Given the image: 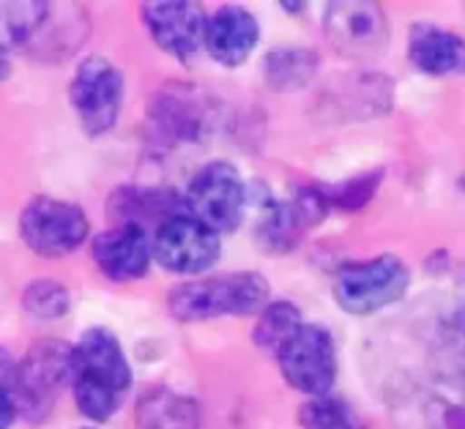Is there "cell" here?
<instances>
[{
  "label": "cell",
  "instance_id": "603a6c76",
  "mask_svg": "<svg viewBox=\"0 0 465 429\" xmlns=\"http://www.w3.org/2000/svg\"><path fill=\"white\" fill-rule=\"evenodd\" d=\"M299 421L304 429H361L348 405L331 396H315L302 405Z\"/></svg>",
  "mask_w": 465,
  "mask_h": 429
},
{
  "label": "cell",
  "instance_id": "8fae6325",
  "mask_svg": "<svg viewBox=\"0 0 465 429\" xmlns=\"http://www.w3.org/2000/svg\"><path fill=\"white\" fill-rule=\"evenodd\" d=\"M326 36L348 58H372L386 47V15L375 4H334L326 9Z\"/></svg>",
  "mask_w": 465,
  "mask_h": 429
},
{
  "label": "cell",
  "instance_id": "5bb4252c",
  "mask_svg": "<svg viewBox=\"0 0 465 429\" xmlns=\"http://www.w3.org/2000/svg\"><path fill=\"white\" fill-rule=\"evenodd\" d=\"M258 20L242 6H222L205 25V50L222 66H242L258 44Z\"/></svg>",
  "mask_w": 465,
  "mask_h": 429
},
{
  "label": "cell",
  "instance_id": "4316f807",
  "mask_svg": "<svg viewBox=\"0 0 465 429\" xmlns=\"http://www.w3.org/2000/svg\"><path fill=\"white\" fill-rule=\"evenodd\" d=\"M83 429H91V426H83Z\"/></svg>",
  "mask_w": 465,
  "mask_h": 429
},
{
  "label": "cell",
  "instance_id": "6da1fadb",
  "mask_svg": "<svg viewBox=\"0 0 465 429\" xmlns=\"http://www.w3.org/2000/svg\"><path fill=\"white\" fill-rule=\"evenodd\" d=\"M132 385V369L118 336L107 328H88L74 345L72 391L80 413L91 421H110Z\"/></svg>",
  "mask_w": 465,
  "mask_h": 429
},
{
  "label": "cell",
  "instance_id": "7a4b0ae2",
  "mask_svg": "<svg viewBox=\"0 0 465 429\" xmlns=\"http://www.w3.org/2000/svg\"><path fill=\"white\" fill-rule=\"evenodd\" d=\"M269 301V282L261 274H222L200 282L178 285L167 296V309L181 323L213 320V317H242L263 312Z\"/></svg>",
  "mask_w": 465,
  "mask_h": 429
},
{
  "label": "cell",
  "instance_id": "9a60e30c",
  "mask_svg": "<svg viewBox=\"0 0 465 429\" xmlns=\"http://www.w3.org/2000/svg\"><path fill=\"white\" fill-rule=\"evenodd\" d=\"M405 429H465V380H440L402 410Z\"/></svg>",
  "mask_w": 465,
  "mask_h": 429
},
{
  "label": "cell",
  "instance_id": "7c38bea8",
  "mask_svg": "<svg viewBox=\"0 0 465 429\" xmlns=\"http://www.w3.org/2000/svg\"><path fill=\"white\" fill-rule=\"evenodd\" d=\"M143 23L151 39L175 58H192L205 44V12L189 0H164V4H145Z\"/></svg>",
  "mask_w": 465,
  "mask_h": 429
},
{
  "label": "cell",
  "instance_id": "2e32d148",
  "mask_svg": "<svg viewBox=\"0 0 465 429\" xmlns=\"http://www.w3.org/2000/svg\"><path fill=\"white\" fill-rule=\"evenodd\" d=\"M411 63L432 77H449L465 72V42L438 25L421 23L411 31L408 42Z\"/></svg>",
  "mask_w": 465,
  "mask_h": 429
},
{
  "label": "cell",
  "instance_id": "d4e9b609",
  "mask_svg": "<svg viewBox=\"0 0 465 429\" xmlns=\"http://www.w3.org/2000/svg\"><path fill=\"white\" fill-rule=\"evenodd\" d=\"M378 180H381V172L375 175H361L356 180H348L337 189H329L323 191L326 202L329 205H345V208H353V205H361L372 197V191L378 189Z\"/></svg>",
  "mask_w": 465,
  "mask_h": 429
},
{
  "label": "cell",
  "instance_id": "5b68a950",
  "mask_svg": "<svg viewBox=\"0 0 465 429\" xmlns=\"http://www.w3.org/2000/svg\"><path fill=\"white\" fill-rule=\"evenodd\" d=\"M69 102L85 134H107L115 126L124 102V77L118 66L102 55L85 58L69 83Z\"/></svg>",
  "mask_w": 465,
  "mask_h": 429
},
{
  "label": "cell",
  "instance_id": "ba28073f",
  "mask_svg": "<svg viewBox=\"0 0 465 429\" xmlns=\"http://www.w3.org/2000/svg\"><path fill=\"white\" fill-rule=\"evenodd\" d=\"M153 258L173 274H200L211 268L222 252L219 233L205 228L189 213H175L153 233Z\"/></svg>",
  "mask_w": 465,
  "mask_h": 429
},
{
  "label": "cell",
  "instance_id": "30bf717a",
  "mask_svg": "<svg viewBox=\"0 0 465 429\" xmlns=\"http://www.w3.org/2000/svg\"><path fill=\"white\" fill-rule=\"evenodd\" d=\"M211 99L194 85H167L162 88L148 110L151 137L162 145L197 142L211 123Z\"/></svg>",
  "mask_w": 465,
  "mask_h": 429
},
{
  "label": "cell",
  "instance_id": "484cf974",
  "mask_svg": "<svg viewBox=\"0 0 465 429\" xmlns=\"http://www.w3.org/2000/svg\"><path fill=\"white\" fill-rule=\"evenodd\" d=\"M12 74V63H9V55L6 50H0V80H6Z\"/></svg>",
  "mask_w": 465,
  "mask_h": 429
},
{
  "label": "cell",
  "instance_id": "3957f363",
  "mask_svg": "<svg viewBox=\"0 0 465 429\" xmlns=\"http://www.w3.org/2000/svg\"><path fill=\"white\" fill-rule=\"evenodd\" d=\"M408 266L394 255L348 263L334 277L337 304L351 315H375L408 293Z\"/></svg>",
  "mask_w": 465,
  "mask_h": 429
},
{
  "label": "cell",
  "instance_id": "44dd1931",
  "mask_svg": "<svg viewBox=\"0 0 465 429\" xmlns=\"http://www.w3.org/2000/svg\"><path fill=\"white\" fill-rule=\"evenodd\" d=\"M318 72V55L310 50L288 47L277 50L266 58V83L274 91H296L304 88Z\"/></svg>",
  "mask_w": 465,
  "mask_h": 429
},
{
  "label": "cell",
  "instance_id": "277c9868",
  "mask_svg": "<svg viewBox=\"0 0 465 429\" xmlns=\"http://www.w3.org/2000/svg\"><path fill=\"white\" fill-rule=\"evenodd\" d=\"M88 217L74 202L39 194L20 213V236L42 258H66L88 239Z\"/></svg>",
  "mask_w": 465,
  "mask_h": 429
},
{
  "label": "cell",
  "instance_id": "4fadbf2b",
  "mask_svg": "<svg viewBox=\"0 0 465 429\" xmlns=\"http://www.w3.org/2000/svg\"><path fill=\"white\" fill-rule=\"evenodd\" d=\"M96 268L113 282H132L148 274L153 247L148 233L137 225H115L99 233L91 244Z\"/></svg>",
  "mask_w": 465,
  "mask_h": 429
},
{
  "label": "cell",
  "instance_id": "ac0fdd59",
  "mask_svg": "<svg viewBox=\"0 0 465 429\" xmlns=\"http://www.w3.org/2000/svg\"><path fill=\"white\" fill-rule=\"evenodd\" d=\"M181 213V202L175 194L170 191H156V189H118L113 197H110V217L118 222V225H137L145 230L143 222H151L156 219V228Z\"/></svg>",
  "mask_w": 465,
  "mask_h": 429
},
{
  "label": "cell",
  "instance_id": "cb8c5ba5",
  "mask_svg": "<svg viewBox=\"0 0 465 429\" xmlns=\"http://www.w3.org/2000/svg\"><path fill=\"white\" fill-rule=\"evenodd\" d=\"M20 407V361L12 358L6 347H0V429H12Z\"/></svg>",
  "mask_w": 465,
  "mask_h": 429
},
{
  "label": "cell",
  "instance_id": "ffe728a7",
  "mask_svg": "<svg viewBox=\"0 0 465 429\" xmlns=\"http://www.w3.org/2000/svg\"><path fill=\"white\" fill-rule=\"evenodd\" d=\"M50 17V4H0V50L28 44Z\"/></svg>",
  "mask_w": 465,
  "mask_h": 429
},
{
  "label": "cell",
  "instance_id": "7402d4cb",
  "mask_svg": "<svg viewBox=\"0 0 465 429\" xmlns=\"http://www.w3.org/2000/svg\"><path fill=\"white\" fill-rule=\"evenodd\" d=\"M69 290L55 279H34L23 290V309L36 320H58L69 312Z\"/></svg>",
  "mask_w": 465,
  "mask_h": 429
},
{
  "label": "cell",
  "instance_id": "d6986e66",
  "mask_svg": "<svg viewBox=\"0 0 465 429\" xmlns=\"http://www.w3.org/2000/svg\"><path fill=\"white\" fill-rule=\"evenodd\" d=\"M302 326H304V320H302V312L296 304L274 301L261 312V317L255 323V345L266 353L280 356L282 347L302 331Z\"/></svg>",
  "mask_w": 465,
  "mask_h": 429
},
{
  "label": "cell",
  "instance_id": "8992f818",
  "mask_svg": "<svg viewBox=\"0 0 465 429\" xmlns=\"http://www.w3.org/2000/svg\"><path fill=\"white\" fill-rule=\"evenodd\" d=\"M74 347L64 339H39L20 361V407L31 421L50 415L55 394L72 385Z\"/></svg>",
  "mask_w": 465,
  "mask_h": 429
},
{
  "label": "cell",
  "instance_id": "e0dca14e",
  "mask_svg": "<svg viewBox=\"0 0 465 429\" xmlns=\"http://www.w3.org/2000/svg\"><path fill=\"white\" fill-rule=\"evenodd\" d=\"M137 424L143 429H200V405L170 388H151L137 402Z\"/></svg>",
  "mask_w": 465,
  "mask_h": 429
},
{
  "label": "cell",
  "instance_id": "52a82bcc",
  "mask_svg": "<svg viewBox=\"0 0 465 429\" xmlns=\"http://www.w3.org/2000/svg\"><path fill=\"white\" fill-rule=\"evenodd\" d=\"M247 189L239 170L227 161H211L189 183L186 208L213 233H227L242 222Z\"/></svg>",
  "mask_w": 465,
  "mask_h": 429
},
{
  "label": "cell",
  "instance_id": "9c48e42d",
  "mask_svg": "<svg viewBox=\"0 0 465 429\" xmlns=\"http://www.w3.org/2000/svg\"><path fill=\"white\" fill-rule=\"evenodd\" d=\"M280 369L282 377L302 394L326 396L337 375V350L334 339L323 326H302V331L282 347Z\"/></svg>",
  "mask_w": 465,
  "mask_h": 429
}]
</instances>
